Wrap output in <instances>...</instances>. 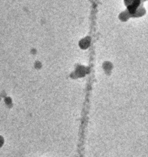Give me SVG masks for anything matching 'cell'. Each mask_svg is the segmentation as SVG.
I'll return each mask as SVG.
<instances>
[{
	"mask_svg": "<svg viewBox=\"0 0 148 157\" xmlns=\"http://www.w3.org/2000/svg\"><path fill=\"white\" fill-rule=\"evenodd\" d=\"M2 144H3V139L1 137H0V147L2 145Z\"/></svg>",
	"mask_w": 148,
	"mask_h": 157,
	"instance_id": "cell-1",
	"label": "cell"
}]
</instances>
